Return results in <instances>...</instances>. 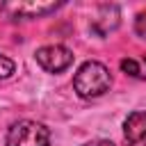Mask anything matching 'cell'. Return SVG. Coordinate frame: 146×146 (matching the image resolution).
Listing matches in <instances>:
<instances>
[{"instance_id": "obj_1", "label": "cell", "mask_w": 146, "mask_h": 146, "mask_svg": "<svg viewBox=\"0 0 146 146\" xmlns=\"http://www.w3.org/2000/svg\"><path fill=\"white\" fill-rule=\"evenodd\" d=\"M110 84H112L110 68L100 62H84L73 78V87L82 98H98L110 89Z\"/></svg>"}, {"instance_id": "obj_2", "label": "cell", "mask_w": 146, "mask_h": 146, "mask_svg": "<svg viewBox=\"0 0 146 146\" xmlns=\"http://www.w3.org/2000/svg\"><path fill=\"white\" fill-rule=\"evenodd\" d=\"M7 146H50V132L43 123L23 119L9 128Z\"/></svg>"}, {"instance_id": "obj_3", "label": "cell", "mask_w": 146, "mask_h": 146, "mask_svg": "<svg viewBox=\"0 0 146 146\" xmlns=\"http://www.w3.org/2000/svg\"><path fill=\"white\" fill-rule=\"evenodd\" d=\"M36 62L48 73H62L73 64V52L66 46L52 43V46H43L36 50Z\"/></svg>"}, {"instance_id": "obj_4", "label": "cell", "mask_w": 146, "mask_h": 146, "mask_svg": "<svg viewBox=\"0 0 146 146\" xmlns=\"http://www.w3.org/2000/svg\"><path fill=\"white\" fill-rule=\"evenodd\" d=\"M123 137L128 146H146V110L132 112L123 123Z\"/></svg>"}, {"instance_id": "obj_5", "label": "cell", "mask_w": 146, "mask_h": 146, "mask_svg": "<svg viewBox=\"0 0 146 146\" xmlns=\"http://www.w3.org/2000/svg\"><path fill=\"white\" fill-rule=\"evenodd\" d=\"M59 7V2H9L5 5L7 11L16 14V16H25V18H36L43 14H50Z\"/></svg>"}, {"instance_id": "obj_6", "label": "cell", "mask_w": 146, "mask_h": 146, "mask_svg": "<svg viewBox=\"0 0 146 146\" xmlns=\"http://www.w3.org/2000/svg\"><path fill=\"white\" fill-rule=\"evenodd\" d=\"M116 25H119V7H114V5L100 7L98 18H94V23H91V27H94L100 36H105L107 32H112Z\"/></svg>"}, {"instance_id": "obj_7", "label": "cell", "mask_w": 146, "mask_h": 146, "mask_svg": "<svg viewBox=\"0 0 146 146\" xmlns=\"http://www.w3.org/2000/svg\"><path fill=\"white\" fill-rule=\"evenodd\" d=\"M121 68H123V71H125L128 75H132V78H144L135 59H128V57H125V59H121Z\"/></svg>"}, {"instance_id": "obj_8", "label": "cell", "mask_w": 146, "mask_h": 146, "mask_svg": "<svg viewBox=\"0 0 146 146\" xmlns=\"http://www.w3.org/2000/svg\"><path fill=\"white\" fill-rule=\"evenodd\" d=\"M14 62L9 59V57H5V55H0V80H5V78H9L11 73H14Z\"/></svg>"}, {"instance_id": "obj_9", "label": "cell", "mask_w": 146, "mask_h": 146, "mask_svg": "<svg viewBox=\"0 0 146 146\" xmlns=\"http://www.w3.org/2000/svg\"><path fill=\"white\" fill-rule=\"evenodd\" d=\"M135 32L141 39H146V11H139L137 14V18H135Z\"/></svg>"}, {"instance_id": "obj_10", "label": "cell", "mask_w": 146, "mask_h": 146, "mask_svg": "<svg viewBox=\"0 0 146 146\" xmlns=\"http://www.w3.org/2000/svg\"><path fill=\"white\" fill-rule=\"evenodd\" d=\"M82 146H114V144L107 141V139H94V141H87V144H82Z\"/></svg>"}]
</instances>
